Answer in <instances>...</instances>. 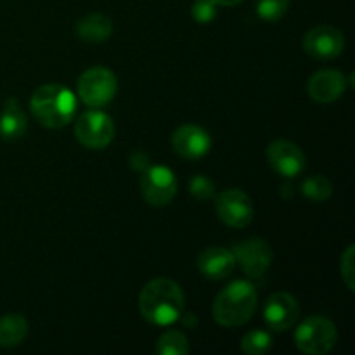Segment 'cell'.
Wrapping results in <instances>:
<instances>
[{"instance_id": "obj_6", "label": "cell", "mask_w": 355, "mask_h": 355, "mask_svg": "<svg viewBox=\"0 0 355 355\" xmlns=\"http://www.w3.org/2000/svg\"><path fill=\"white\" fill-rule=\"evenodd\" d=\"M75 137L87 149H104L113 142L114 123L110 114L90 110L80 114L75 123Z\"/></svg>"}, {"instance_id": "obj_4", "label": "cell", "mask_w": 355, "mask_h": 355, "mask_svg": "<svg viewBox=\"0 0 355 355\" xmlns=\"http://www.w3.org/2000/svg\"><path fill=\"white\" fill-rule=\"evenodd\" d=\"M338 340V331L331 319L322 315L307 318L295 331V345L305 355H324L331 352Z\"/></svg>"}, {"instance_id": "obj_14", "label": "cell", "mask_w": 355, "mask_h": 355, "mask_svg": "<svg viewBox=\"0 0 355 355\" xmlns=\"http://www.w3.org/2000/svg\"><path fill=\"white\" fill-rule=\"evenodd\" d=\"M347 90V78L338 69H321L314 73L307 83V92L312 101L329 104L340 99Z\"/></svg>"}, {"instance_id": "obj_19", "label": "cell", "mask_w": 355, "mask_h": 355, "mask_svg": "<svg viewBox=\"0 0 355 355\" xmlns=\"http://www.w3.org/2000/svg\"><path fill=\"white\" fill-rule=\"evenodd\" d=\"M156 352L159 355H186L189 352V342L182 331L170 329L163 333L156 343Z\"/></svg>"}, {"instance_id": "obj_11", "label": "cell", "mask_w": 355, "mask_h": 355, "mask_svg": "<svg viewBox=\"0 0 355 355\" xmlns=\"http://www.w3.org/2000/svg\"><path fill=\"white\" fill-rule=\"evenodd\" d=\"M345 49L342 31L329 24H321L309 30L304 37V51L315 59H335Z\"/></svg>"}, {"instance_id": "obj_28", "label": "cell", "mask_w": 355, "mask_h": 355, "mask_svg": "<svg viewBox=\"0 0 355 355\" xmlns=\"http://www.w3.org/2000/svg\"><path fill=\"white\" fill-rule=\"evenodd\" d=\"M217 6H222V7H234V6H239V3L243 2V0H214Z\"/></svg>"}, {"instance_id": "obj_24", "label": "cell", "mask_w": 355, "mask_h": 355, "mask_svg": "<svg viewBox=\"0 0 355 355\" xmlns=\"http://www.w3.org/2000/svg\"><path fill=\"white\" fill-rule=\"evenodd\" d=\"M191 14L200 24H208L217 17V3L214 0H196L191 7Z\"/></svg>"}, {"instance_id": "obj_18", "label": "cell", "mask_w": 355, "mask_h": 355, "mask_svg": "<svg viewBox=\"0 0 355 355\" xmlns=\"http://www.w3.org/2000/svg\"><path fill=\"white\" fill-rule=\"evenodd\" d=\"M28 335V321L21 314H6L0 318V347L12 349L21 345Z\"/></svg>"}, {"instance_id": "obj_2", "label": "cell", "mask_w": 355, "mask_h": 355, "mask_svg": "<svg viewBox=\"0 0 355 355\" xmlns=\"http://www.w3.org/2000/svg\"><path fill=\"white\" fill-rule=\"evenodd\" d=\"M257 305V288L250 281H234L217 295L211 314L222 328H238L252 319Z\"/></svg>"}, {"instance_id": "obj_10", "label": "cell", "mask_w": 355, "mask_h": 355, "mask_svg": "<svg viewBox=\"0 0 355 355\" xmlns=\"http://www.w3.org/2000/svg\"><path fill=\"white\" fill-rule=\"evenodd\" d=\"M300 318V305L293 295L286 291L272 293L263 305V319L272 331H286L293 328Z\"/></svg>"}, {"instance_id": "obj_15", "label": "cell", "mask_w": 355, "mask_h": 355, "mask_svg": "<svg viewBox=\"0 0 355 355\" xmlns=\"http://www.w3.org/2000/svg\"><path fill=\"white\" fill-rule=\"evenodd\" d=\"M198 269L208 279H225L236 269L234 253L224 246H210L198 257Z\"/></svg>"}, {"instance_id": "obj_21", "label": "cell", "mask_w": 355, "mask_h": 355, "mask_svg": "<svg viewBox=\"0 0 355 355\" xmlns=\"http://www.w3.org/2000/svg\"><path fill=\"white\" fill-rule=\"evenodd\" d=\"M272 349V336L263 329H252L241 340V350L248 355H263Z\"/></svg>"}, {"instance_id": "obj_23", "label": "cell", "mask_w": 355, "mask_h": 355, "mask_svg": "<svg viewBox=\"0 0 355 355\" xmlns=\"http://www.w3.org/2000/svg\"><path fill=\"white\" fill-rule=\"evenodd\" d=\"M355 248L354 245L347 246L343 252L342 260H340V272H342V279L345 286L350 291H355Z\"/></svg>"}, {"instance_id": "obj_13", "label": "cell", "mask_w": 355, "mask_h": 355, "mask_svg": "<svg viewBox=\"0 0 355 355\" xmlns=\"http://www.w3.org/2000/svg\"><path fill=\"white\" fill-rule=\"evenodd\" d=\"M172 148L180 158L193 162V159H200L208 155L211 148V139L205 128L187 123L173 132Z\"/></svg>"}, {"instance_id": "obj_27", "label": "cell", "mask_w": 355, "mask_h": 355, "mask_svg": "<svg viewBox=\"0 0 355 355\" xmlns=\"http://www.w3.org/2000/svg\"><path fill=\"white\" fill-rule=\"evenodd\" d=\"M180 321L184 322V326H189L191 329L193 328H196V324H198V318H196V314H193V312H189V314H180Z\"/></svg>"}, {"instance_id": "obj_8", "label": "cell", "mask_w": 355, "mask_h": 355, "mask_svg": "<svg viewBox=\"0 0 355 355\" xmlns=\"http://www.w3.org/2000/svg\"><path fill=\"white\" fill-rule=\"evenodd\" d=\"M215 211L225 225L232 229H243L252 222L255 208L252 198L245 191L225 189L215 198Z\"/></svg>"}, {"instance_id": "obj_12", "label": "cell", "mask_w": 355, "mask_h": 355, "mask_svg": "<svg viewBox=\"0 0 355 355\" xmlns=\"http://www.w3.org/2000/svg\"><path fill=\"white\" fill-rule=\"evenodd\" d=\"M267 162L281 177L286 179H293L305 168L304 151L297 144L284 139L270 142L267 148Z\"/></svg>"}, {"instance_id": "obj_5", "label": "cell", "mask_w": 355, "mask_h": 355, "mask_svg": "<svg viewBox=\"0 0 355 355\" xmlns=\"http://www.w3.org/2000/svg\"><path fill=\"white\" fill-rule=\"evenodd\" d=\"M118 90V80L111 69L94 66L82 73L76 83L78 99L90 110H99L113 101Z\"/></svg>"}, {"instance_id": "obj_22", "label": "cell", "mask_w": 355, "mask_h": 355, "mask_svg": "<svg viewBox=\"0 0 355 355\" xmlns=\"http://www.w3.org/2000/svg\"><path fill=\"white\" fill-rule=\"evenodd\" d=\"M290 0H257V14L263 21L276 23L286 14Z\"/></svg>"}, {"instance_id": "obj_7", "label": "cell", "mask_w": 355, "mask_h": 355, "mask_svg": "<svg viewBox=\"0 0 355 355\" xmlns=\"http://www.w3.org/2000/svg\"><path fill=\"white\" fill-rule=\"evenodd\" d=\"M141 193L151 207H166L177 194L175 175L166 166H148L141 175Z\"/></svg>"}, {"instance_id": "obj_20", "label": "cell", "mask_w": 355, "mask_h": 355, "mask_svg": "<svg viewBox=\"0 0 355 355\" xmlns=\"http://www.w3.org/2000/svg\"><path fill=\"white\" fill-rule=\"evenodd\" d=\"M302 194L307 200L321 203V201H326L328 198H331L333 184L322 175H311L302 182Z\"/></svg>"}, {"instance_id": "obj_17", "label": "cell", "mask_w": 355, "mask_h": 355, "mask_svg": "<svg viewBox=\"0 0 355 355\" xmlns=\"http://www.w3.org/2000/svg\"><path fill=\"white\" fill-rule=\"evenodd\" d=\"M75 31L80 40L87 44H101L113 33V21L101 12H92L76 21Z\"/></svg>"}, {"instance_id": "obj_25", "label": "cell", "mask_w": 355, "mask_h": 355, "mask_svg": "<svg viewBox=\"0 0 355 355\" xmlns=\"http://www.w3.org/2000/svg\"><path fill=\"white\" fill-rule=\"evenodd\" d=\"M189 191L200 201H207L215 196V186L207 175H194L189 182Z\"/></svg>"}, {"instance_id": "obj_26", "label": "cell", "mask_w": 355, "mask_h": 355, "mask_svg": "<svg viewBox=\"0 0 355 355\" xmlns=\"http://www.w3.org/2000/svg\"><path fill=\"white\" fill-rule=\"evenodd\" d=\"M130 166L137 172H144L149 166V156L148 153H144L142 149H135L130 155Z\"/></svg>"}, {"instance_id": "obj_9", "label": "cell", "mask_w": 355, "mask_h": 355, "mask_svg": "<svg viewBox=\"0 0 355 355\" xmlns=\"http://www.w3.org/2000/svg\"><path fill=\"white\" fill-rule=\"evenodd\" d=\"M236 263L245 270V274L252 279H259L272 263V248L263 239H248L232 248Z\"/></svg>"}, {"instance_id": "obj_3", "label": "cell", "mask_w": 355, "mask_h": 355, "mask_svg": "<svg viewBox=\"0 0 355 355\" xmlns=\"http://www.w3.org/2000/svg\"><path fill=\"white\" fill-rule=\"evenodd\" d=\"M31 114L47 128H62L75 118L76 97L59 83L38 87L30 99Z\"/></svg>"}, {"instance_id": "obj_16", "label": "cell", "mask_w": 355, "mask_h": 355, "mask_svg": "<svg viewBox=\"0 0 355 355\" xmlns=\"http://www.w3.org/2000/svg\"><path fill=\"white\" fill-rule=\"evenodd\" d=\"M26 127V114H24L19 101L14 97L7 99L0 111V137L3 141H16V139L23 137Z\"/></svg>"}, {"instance_id": "obj_1", "label": "cell", "mask_w": 355, "mask_h": 355, "mask_svg": "<svg viewBox=\"0 0 355 355\" xmlns=\"http://www.w3.org/2000/svg\"><path fill=\"white\" fill-rule=\"evenodd\" d=\"M184 304L186 298L180 286L166 277L149 281L139 295L141 315L155 326H170L179 321Z\"/></svg>"}]
</instances>
